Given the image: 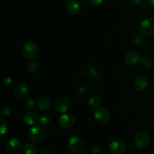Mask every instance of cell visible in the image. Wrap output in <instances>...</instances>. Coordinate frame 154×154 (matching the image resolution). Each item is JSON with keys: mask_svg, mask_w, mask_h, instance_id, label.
Returning a JSON list of instances; mask_svg holds the SVG:
<instances>
[{"mask_svg": "<svg viewBox=\"0 0 154 154\" xmlns=\"http://www.w3.org/2000/svg\"><path fill=\"white\" fill-rule=\"evenodd\" d=\"M39 53V48L34 42H28L23 46L22 54L26 59H34Z\"/></svg>", "mask_w": 154, "mask_h": 154, "instance_id": "cell-4", "label": "cell"}, {"mask_svg": "<svg viewBox=\"0 0 154 154\" xmlns=\"http://www.w3.org/2000/svg\"><path fill=\"white\" fill-rule=\"evenodd\" d=\"M140 64H141L142 68L145 69H148L152 66L153 62H152L150 57H147V56H144V57H141V59H140Z\"/></svg>", "mask_w": 154, "mask_h": 154, "instance_id": "cell-20", "label": "cell"}, {"mask_svg": "<svg viewBox=\"0 0 154 154\" xmlns=\"http://www.w3.org/2000/svg\"><path fill=\"white\" fill-rule=\"evenodd\" d=\"M1 122V125H0V133H1L2 136H4L5 134H7L8 130V124L3 119H2L0 120Z\"/></svg>", "mask_w": 154, "mask_h": 154, "instance_id": "cell-23", "label": "cell"}, {"mask_svg": "<svg viewBox=\"0 0 154 154\" xmlns=\"http://www.w3.org/2000/svg\"><path fill=\"white\" fill-rule=\"evenodd\" d=\"M11 112V108L10 106L5 105L2 107V116L5 117V116H8L10 115Z\"/></svg>", "mask_w": 154, "mask_h": 154, "instance_id": "cell-27", "label": "cell"}, {"mask_svg": "<svg viewBox=\"0 0 154 154\" xmlns=\"http://www.w3.org/2000/svg\"><path fill=\"white\" fill-rule=\"evenodd\" d=\"M90 152L91 154H103V150L98 145H93L90 147Z\"/></svg>", "mask_w": 154, "mask_h": 154, "instance_id": "cell-24", "label": "cell"}, {"mask_svg": "<svg viewBox=\"0 0 154 154\" xmlns=\"http://www.w3.org/2000/svg\"><path fill=\"white\" fill-rule=\"evenodd\" d=\"M89 104L93 108H98L101 104V98L99 95H93L89 98Z\"/></svg>", "mask_w": 154, "mask_h": 154, "instance_id": "cell-19", "label": "cell"}, {"mask_svg": "<svg viewBox=\"0 0 154 154\" xmlns=\"http://www.w3.org/2000/svg\"><path fill=\"white\" fill-rule=\"evenodd\" d=\"M141 34L147 37H150L154 35V18H147L141 21L139 27Z\"/></svg>", "mask_w": 154, "mask_h": 154, "instance_id": "cell-5", "label": "cell"}, {"mask_svg": "<svg viewBox=\"0 0 154 154\" xmlns=\"http://www.w3.org/2000/svg\"><path fill=\"white\" fill-rule=\"evenodd\" d=\"M139 54L136 51H129L125 54L124 56V61L126 64L128 65H135L138 61H140Z\"/></svg>", "mask_w": 154, "mask_h": 154, "instance_id": "cell-13", "label": "cell"}, {"mask_svg": "<svg viewBox=\"0 0 154 154\" xmlns=\"http://www.w3.org/2000/svg\"><path fill=\"white\" fill-rule=\"evenodd\" d=\"M26 69L30 73H36L39 69L38 63L34 60H30L26 64Z\"/></svg>", "mask_w": 154, "mask_h": 154, "instance_id": "cell-18", "label": "cell"}, {"mask_svg": "<svg viewBox=\"0 0 154 154\" xmlns=\"http://www.w3.org/2000/svg\"><path fill=\"white\" fill-rule=\"evenodd\" d=\"M109 1H111V2H115V1H117V0H109Z\"/></svg>", "mask_w": 154, "mask_h": 154, "instance_id": "cell-34", "label": "cell"}, {"mask_svg": "<svg viewBox=\"0 0 154 154\" xmlns=\"http://www.w3.org/2000/svg\"><path fill=\"white\" fill-rule=\"evenodd\" d=\"M66 11L71 15H77L81 12V5L78 0H69L66 3Z\"/></svg>", "mask_w": 154, "mask_h": 154, "instance_id": "cell-10", "label": "cell"}, {"mask_svg": "<svg viewBox=\"0 0 154 154\" xmlns=\"http://www.w3.org/2000/svg\"><path fill=\"white\" fill-rule=\"evenodd\" d=\"M70 101L66 98H60L56 101L54 104V107L58 112L62 113H65L69 111L71 108Z\"/></svg>", "mask_w": 154, "mask_h": 154, "instance_id": "cell-9", "label": "cell"}, {"mask_svg": "<svg viewBox=\"0 0 154 154\" xmlns=\"http://www.w3.org/2000/svg\"><path fill=\"white\" fill-rule=\"evenodd\" d=\"M134 43L136 45H138V46L142 45L144 43V39L143 36H141L140 34H137L135 36V38H134Z\"/></svg>", "mask_w": 154, "mask_h": 154, "instance_id": "cell-25", "label": "cell"}, {"mask_svg": "<svg viewBox=\"0 0 154 154\" xmlns=\"http://www.w3.org/2000/svg\"><path fill=\"white\" fill-rule=\"evenodd\" d=\"M68 148L73 153H79L84 148V139L81 136H72L68 141Z\"/></svg>", "mask_w": 154, "mask_h": 154, "instance_id": "cell-3", "label": "cell"}, {"mask_svg": "<svg viewBox=\"0 0 154 154\" xmlns=\"http://www.w3.org/2000/svg\"><path fill=\"white\" fill-rule=\"evenodd\" d=\"M90 76L93 81L97 82L99 81L101 79V77H102V73H101L100 71L98 70V69H94V68H91L90 70Z\"/></svg>", "mask_w": 154, "mask_h": 154, "instance_id": "cell-21", "label": "cell"}, {"mask_svg": "<svg viewBox=\"0 0 154 154\" xmlns=\"http://www.w3.org/2000/svg\"><path fill=\"white\" fill-rule=\"evenodd\" d=\"M150 137L146 131H141L135 134L134 137V144L138 149H144L150 145Z\"/></svg>", "mask_w": 154, "mask_h": 154, "instance_id": "cell-2", "label": "cell"}, {"mask_svg": "<svg viewBox=\"0 0 154 154\" xmlns=\"http://www.w3.org/2000/svg\"><path fill=\"white\" fill-rule=\"evenodd\" d=\"M109 149L113 154H123L126 150V146L121 140H114L110 143Z\"/></svg>", "mask_w": 154, "mask_h": 154, "instance_id": "cell-11", "label": "cell"}, {"mask_svg": "<svg viewBox=\"0 0 154 154\" xmlns=\"http://www.w3.org/2000/svg\"><path fill=\"white\" fill-rule=\"evenodd\" d=\"M148 85V79L144 75H140L135 79L133 82V87L137 91H143Z\"/></svg>", "mask_w": 154, "mask_h": 154, "instance_id": "cell-12", "label": "cell"}, {"mask_svg": "<svg viewBox=\"0 0 154 154\" xmlns=\"http://www.w3.org/2000/svg\"><path fill=\"white\" fill-rule=\"evenodd\" d=\"M86 92V88L84 86H81L78 88V91H77V94H78L79 96H83V95L85 94Z\"/></svg>", "mask_w": 154, "mask_h": 154, "instance_id": "cell-30", "label": "cell"}, {"mask_svg": "<svg viewBox=\"0 0 154 154\" xmlns=\"http://www.w3.org/2000/svg\"><path fill=\"white\" fill-rule=\"evenodd\" d=\"M38 108L43 112H48L52 107V102L49 98L46 97H41L37 100L36 102Z\"/></svg>", "mask_w": 154, "mask_h": 154, "instance_id": "cell-14", "label": "cell"}, {"mask_svg": "<svg viewBox=\"0 0 154 154\" xmlns=\"http://www.w3.org/2000/svg\"><path fill=\"white\" fill-rule=\"evenodd\" d=\"M22 154H38V149L32 143H26L22 148Z\"/></svg>", "mask_w": 154, "mask_h": 154, "instance_id": "cell-17", "label": "cell"}, {"mask_svg": "<svg viewBox=\"0 0 154 154\" xmlns=\"http://www.w3.org/2000/svg\"><path fill=\"white\" fill-rule=\"evenodd\" d=\"M3 83H4L5 85H11L13 83V80H12V79L11 78V77L6 76L5 77L4 79H3Z\"/></svg>", "mask_w": 154, "mask_h": 154, "instance_id": "cell-29", "label": "cell"}, {"mask_svg": "<svg viewBox=\"0 0 154 154\" xmlns=\"http://www.w3.org/2000/svg\"><path fill=\"white\" fill-rule=\"evenodd\" d=\"M40 154H54V152H53L52 151L48 150V149H47V150L42 151V152H41Z\"/></svg>", "mask_w": 154, "mask_h": 154, "instance_id": "cell-32", "label": "cell"}, {"mask_svg": "<svg viewBox=\"0 0 154 154\" xmlns=\"http://www.w3.org/2000/svg\"><path fill=\"white\" fill-rule=\"evenodd\" d=\"M148 4L152 7H154V0H147Z\"/></svg>", "mask_w": 154, "mask_h": 154, "instance_id": "cell-33", "label": "cell"}, {"mask_svg": "<svg viewBox=\"0 0 154 154\" xmlns=\"http://www.w3.org/2000/svg\"><path fill=\"white\" fill-rule=\"evenodd\" d=\"M23 120L27 125H34L37 122L38 116L34 112H27L24 114Z\"/></svg>", "mask_w": 154, "mask_h": 154, "instance_id": "cell-16", "label": "cell"}, {"mask_svg": "<svg viewBox=\"0 0 154 154\" xmlns=\"http://www.w3.org/2000/svg\"><path fill=\"white\" fill-rule=\"evenodd\" d=\"M75 124V119L72 115L69 113H63L59 118V125L64 129L72 128Z\"/></svg>", "mask_w": 154, "mask_h": 154, "instance_id": "cell-8", "label": "cell"}, {"mask_svg": "<svg viewBox=\"0 0 154 154\" xmlns=\"http://www.w3.org/2000/svg\"><path fill=\"white\" fill-rule=\"evenodd\" d=\"M129 2H130L132 5L137 6L140 5V3L141 2V0H129Z\"/></svg>", "mask_w": 154, "mask_h": 154, "instance_id": "cell-31", "label": "cell"}, {"mask_svg": "<svg viewBox=\"0 0 154 154\" xmlns=\"http://www.w3.org/2000/svg\"><path fill=\"white\" fill-rule=\"evenodd\" d=\"M94 118L98 123L105 124L111 119V114L105 107H98L94 111Z\"/></svg>", "mask_w": 154, "mask_h": 154, "instance_id": "cell-6", "label": "cell"}, {"mask_svg": "<svg viewBox=\"0 0 154 154\" xmlns=\"http://www.w3.org/2000/svg\"><path fill=\"white\" fill-rule=\"evenodd\" d=\"M35 102L33 101L32 99H28L26 101H25L24 102V107L26 109H28V110H30V109H33L35 106Z\"/></svg>", "mask_w": 154, "mask_h": 154, "instance_id": "cell-26", "label": "cell"}, {"mask_svg": "<svg viewBox=\"0 0 154 154\" xmlns=\"http://www.w3.org/2000/svg\"><path fill=\"white\" fill-rule=\"evenodd\" d=\"M21 147V142L18 139L13 137L10 139L6 143V148L9 152H16L20 149Z\"/></svg>", "mask_w": 154, "mask_h": 154, "instance_id": "cell-15", "label": "cell"}, {"mask_svg": "<svg viewBox=\"0 0 154 154\" xmlns=\"http://www.w3.org/2000/svg\"><path fill=\"white\" fill-rule=\"evenodd\" d=\"M15 96L19 99H25L29 95V88L28 85L23 82H18L14 87Z\"/></svg>", "mask_w": 154, "mask_h": 154, "instance_id": "cell-7", "label": "cell"}, {"mask_svg": "<svg viewBox=\"0 0 154 154\" xmlns=\"http://www.w3.org/2000/svg\"><path fill=\"white\" fill-rule=\"evenodd\" d=\"M51 118L48 114H43L40 117V123L42 126H48L51 124Z\"/></svg>", "mask_w": 154, "mask_h": 154, "instance_id": "cell-22", "label": "cell"}, {"mask_svg": "<svg viewBox=\"0 0 154 154\" xmlns=\"http://www.w3.org/2000/svg\"><path fill=\"white\" fill-rule=\"evenodd\" d=\"M89 4L92 6H99L104 2V0H87Z\"/></svg>", "mask_w": 154, "mask_h": 154, "instance_id": "cell-28", "label": "cell"}, {"mask_svg": "<svg viewBox=\"0 0 154 154\" xmlns=\"http://www.w3.org/2000/svg\"><path fill=\"white\" fill-rule=\"evenodd\" d=\"M45 135L46 133L45 129L39 125H35L32 127L28 133V137L30 141L35 144H39L43 142L45 138Z\"/></svg>", "mask_w": 154, "mask_h": 154, "instance_id": "cell-1", "label": "cell"}]
</instances>
